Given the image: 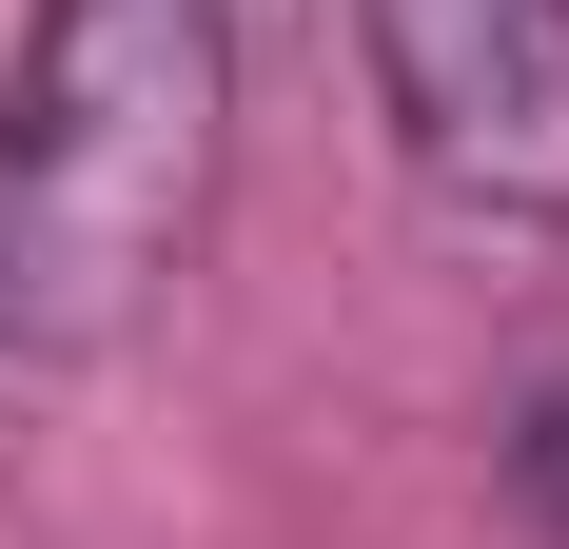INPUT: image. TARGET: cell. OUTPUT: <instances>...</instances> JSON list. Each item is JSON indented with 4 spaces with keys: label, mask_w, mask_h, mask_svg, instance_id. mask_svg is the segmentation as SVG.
Segmentation results:
<instances>
[{
    "label": "cell",
    "mask_w": 569,
    "mask_h": 549,
    "mask_svg": "<svg viewBox=\"0 0 569 549\" xmlns=\"http://www.w3.org/2000/svg\"><path fill=\"white\" fill-rule=\"evenodd\" d=\"M217 0H40L0 59V353H79L177 274L217 197Z\"/></svg>",
    "instance_id": "cell-1"
},
{
    "label": "cell",
    "mask_w": 569,
    "mask_h": 549,
    "mask_svg": "<svg viewBox=\"0 0 569 549\" xmlns=\"http://www.w3.org/2000/svg\"><path fill=\"white\" fill-rule=\"evenodd\" d=\"M511 491L550 510V549H569V373H530V412H511Z\"/></svg>",
    "instance_id": "cell-3"
},
{
    "label": "cell",
    "mask_w": 569,
    "mask_h": 549,
    "mask_svg": "<svg viewBox=\"0 0 569 549\" xmlns=\"http://www.w3.org/2000/svg\"><path fill=\"white\" fill-rule=\"evenodd\" d=\"M393 158L452 217H569V0H353Z\"/></svg>",
    "instance_id": "cell-2"
}]
</instances>
